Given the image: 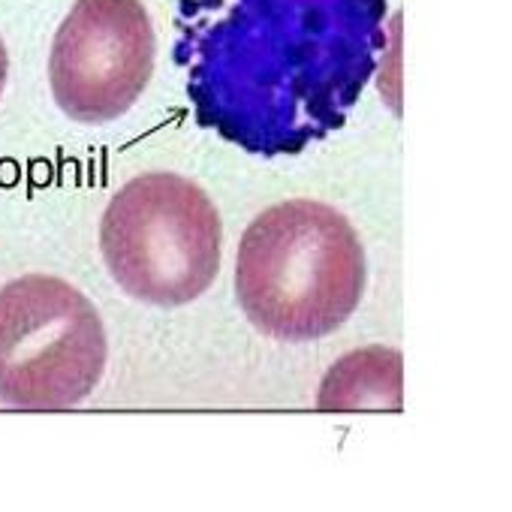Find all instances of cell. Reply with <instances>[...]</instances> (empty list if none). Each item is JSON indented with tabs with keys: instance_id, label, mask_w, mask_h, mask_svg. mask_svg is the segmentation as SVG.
I'll list each match as a JSON object with an SVG mask.
<instances>
[{
	"instance_id": "cell-3",
	"label": "cell",
	"mask_w": 512,
	"mask_h": 512,
	"mask_svg": "<svg viewBox=\"0 0 512 512\" xmlns=\"http://www.w3.org/2000/svg\"><path fill=\"white\" fill-rule=\"evenodd\" d=\"M100 253L112 281L130 299L184 308L217 281L220 211L196 181L178 172L136 175L100 217Z\"/></svg>"
},
{
	"instance_id": "cell-7",
	"label": "cell",
	"mask_w": 512,
	"mask_h": 512,
	"mask_svg": "<svg viewBox=\"0 0 512 512\" xmlns=\"http://www.w3.org/2000/svg\"><path fill=\"white\" fill-rule=\"evenodd\" d=\"M7 76H10V55H7V46H4V40H0V97H4Z\"/></svg>"
},
{
	"instance_id": "cell-5",
	"label": "cell",
	"mask_w": 512,
	"mask_h": 512,
	"mask_svg": "<svg viewBox=\"0 0 512 512\" xmlns=\"http://www.w3.org/2000/svg\"><path fill=\"white\" fill-rule=\"evenodd\" d=\"M154 55V25L142 0H76L49 52L52 97L79 124H109L145 94Z\"/></svg>"
},
{
	"instance_id": "cell-1",
	"label": "cell",
	"mask_w": 512,
	"mask_h": 512,
	"mask_svg": "<svg viewBox=\"0 0 512 512\" xmlns=\"http://www.w3.org/2000/svg\"><path fill=\"white\" fill-rule=\"evenodd\" d=\"M389 0H178L172 58L199 127L256 157L341 130L383 64Z\"/></svg>"
},
{
	"instance_id": "cell-2",
	"label": "cell",
	"mask_w": 512,
	"mask_h": 512,
	"mask_svg": "<svg viewBox=\"0 0 512 512\" xmlns=\"http://www.w3.org/2000/svg\"><path fill=\"white\" fill-rule=\"evenodd\" d=\"M368 281L356 226L326 202L290 199L256 214L238 241L235 299L256 332L305 344L338 332Z\"/></svg>"
},
{
	"instance_id": "cell-6",
	"label": "cell",
	"mask_w": 512,
	"mask_h": 512,
	"mask_svg": "<svg viewBox=\"0 0 512 512\" xmlns=\"http://www.w3.org/2000/svg\"><path fill=\"white\" fill-rule=\"evenodd\" d=\"M401 353L392 347H365L338 359L320 383L317 407L323 413H365V410H401Z\"/></svg>"
},
{
	"instance_id": "cell-4",
	"label": "cell",
	"mask_w": 512,
	"mask_h": 512,
	"mask_svg": "<svg viewBox=\"0 0 512 512\" xmlns=\"http://www.w3.org/2000/svg\"><path fill=\"white\" fill-rule=\"evenodd\" d=\"M109 359L100 311L55 275L0 287V404L70 410L91 398Z\"/></svg>"
}]
</instances>
